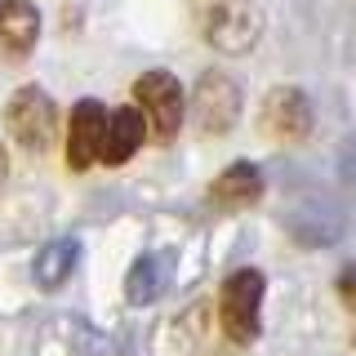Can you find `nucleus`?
<instances>
[{"label":"nucleus","mask_w":356,"mask_h":356,"mask_svg":"<svg viewBox=\"0 0 356 356\" xmlns=\"http://www.w3.org/2000/svg\"><path fill=\"white\" fill-rule=\"evenodd\" d=\"M72 263H76V241H58V245H49V250L40 254V263H36V281H40L44 289H54L58 281H67Z\"/></svg>","instance_id":"11"},{"label":"nucleus","mask_w":356,"mask_h":356,"mask_svg":"<svg viewBox=\"0 0 356 356\" xmlns=\"http://www.w3.org/2000/svg\"><path fill=\"white\" fill-rule=\"evenodd\" d=\"M348 183H352V192H356V152L348 156Z\"/></svg>","instance_id":"15"},{"label":"nucleus","mask_w":356,"mask_h":356,"mask_svg":"<svg viewBox=\"0 0 356 356\" xmlns=\"http://www.w3.org/2000/svg\"><path fill=\"white\" fill-rule=\"evenodd\" d=\"M196 125L205 134H227L241 116V85L227 72H205L196 81Z\"/></svg>","instance_id":"6"},{"label":"nucleus","mask_w":356,"mask_h":356,"mask_svg":"<svg viewBox=\"0 0 356 356\" xmlns=\"http://www.w3.org/2000/svg\"><path fill=\"white\" fill-rule=\"evenodd\" d=\"M40 36V9L31 0H0V54L27 58Z\"/></svg>","instance_id":"9"},{"label":"nucleus","mask_w":356,"mask_h":356,"mask_svg":"<svg viewBox=\"0 0 356 356\" xmlns=\"http://www.w3.org/2000/svg\"><path fill=\"white\" fill-rule=\"evenodd\" d=\"M147 143V120L138 107H111L107 125H103V143H98V165H125L143 152Z\"/></svg>","instance_id":"7"},{"label":"nucleus","mask_w":356,"mask_h":356,"mask_svg":"<svg viewBox=\"0 0 356 356\" xmlns=\"http://www.w3.org/2000/svg\"><path fill=\"white\" fill-rule=\"evenodd\" d=\"M259 129L263 138L272 143H303L312 134V103L303 89L294 85H281L263 98V111H259Z\"/></svg>","instance_id":"4"},{"label":"nucleus","mask_w":356,"mask_h":356,"mask_svg":"<svg viewBox=\"0 0 356 356\" xmlns=\"http://www.w3.org/2000/svg\"><path fill=\"white\" fill-rule=\"evenodd\" d=\"M5 129H9V138L22 143L27 152H49L54 138H58V107H54V98L44 94L40 85H22V89L9 94Z\"/></svg>","instance_id":"1"},{"label":"nucleus","mask_w":356,"mask_h":356,"mask_svg":"<svg viewBox=\"0 0 356 356\" xmlns=\"http://www.w3.org/2000/svg\"><path fill=\"white\" fill-rule=\"evenodd\" d=\"M339 298H343V307L356 316V267H348V272H339Z\"/></svg>","instance_id":"13"},{"label":"nucleus","mask_w":356,"mask_h":356,"mask_svg":"<svg viewBox=\"0 0 356 356\" xmlns=\"http://www.w3.org/2000/svg\"><path fill=\"white\" fill-rule=\"evenodd\" d=\"M107 107L98 98H81L67 116V165L72 170H89L98 161V143H103Z\"/></svg>","instance_id":"8"},{"label":"nucleus","mask_w":356,"mask_h":356,"mask_svg":"<svg viewBox=\"0 0 356 356\" xmlns=\"http://www.w3.org/2000/svg\"><path fill=\"white\" fill-rule=\"evenodd\" d=\"M259 14L250 9V0H218L205 14V40L218 54H245L259 40Z\"/></svg>","instance_id":"5"},{"label":"nucleus","mask_w":356,"mask_h":356,"mask_svg":"<svg viewBox=\"0 0 356 356\" xmlns=\"http://www.w3.org/2000/svg\"><path fill=\"white\" fill-rule=\"evenodd\" d=\"M263 272L254 267H241L232 272L218 289V321H222V334H227L236 348L259 339V312H263Z\"/></svg>","instance_id":"2"},{"label":"nucleus","mask_w":356,"mask_h":356,"mask_svg":"<svg viewBox=\"0 0 356 356\" xmlns=\"http://www.w3.org/2000/svg\"><path fill=\"white\" fill-rule=\"evenodd\" d=\"M156 289H161V263H156V254H147V259L134 263V272L125 281V294H129V303H152Z\"/></svg>","instance_id":"12"},{"label":"nucleus","mask_w":356,"mask_h":356,"mask_svg":"<svg viewBox=\"0 0 356 356\" xmlns=\"http://www.w3.org/2000/svg\"><path fill=\"white\" fill-rule=\"evenodd\" d=\"M134 107L143 111V120H147V134L156 143H170L178 129H183V85L174 81L170 72H147L134 81Z\"/></svg>","instance_id":"3"},{"label":"nucleus","mask_w":356,"mask_h":356,"mask_svg":"<svg viewBox=\"0 0 356 356\" xmlns=\"http://www.w3.org/2000/svg\"><path fill=\"white\" fill-rule=\"evenodd\" d=\"M5 178H9V156H5V147H0V187H5Z\"/></svg>","instance_id":"14"},{"label":"nucleus","mask_w":356,"mask_h":356,"mask_svg":"<svg viewBox=\"0 0 356 356\" xmlns=\"http://www.w3.org/2000/svg\"><path fill=\"white\" fill-rule=\"evenodd\" d=\"M259 196H263V174L254 170L250 161L227 165V170L209 183V200L222 205V209H245V205H254Z\"/></svg>","instance_id":"10"}]
</instances>
